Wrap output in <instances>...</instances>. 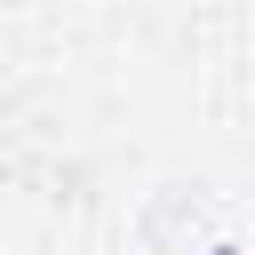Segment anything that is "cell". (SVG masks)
<instances>
[{
	"label": "cell",
	"mask_w": 255,
	"mask_h": 255,
	"mask_svg": "<svg viewBox=\"0 0 255 255\" xmlns=\"http://www.w3.org/2000/svg\"><path fill=\"white\" fill-rule=\"evenodd\" d=\"M207 255H239V247H207Z\"/></svg>",
	"instance_id": "1"
}]
</instances>
